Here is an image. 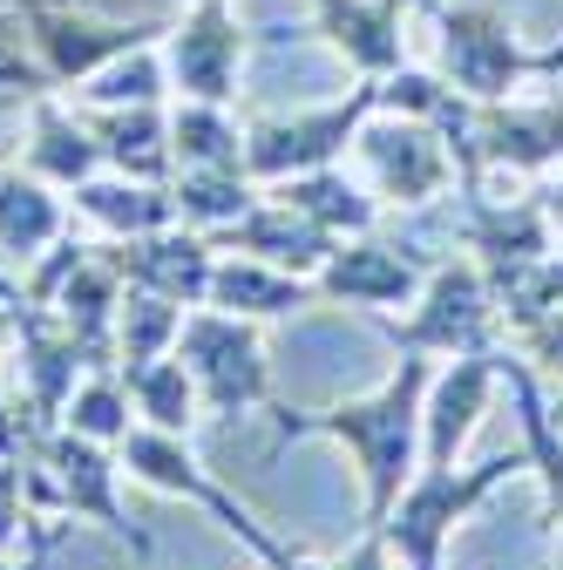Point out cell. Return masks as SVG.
Masks as SVG:
<instances>
[{
	"mask_svg": "<svg viewBox=\"0 0 563 570\" xmlns=\"http://www.w3.org/2000/svg\"><path fill=\"white\" fill-rule=\"evenodd\" d=\"M428 381H435V353H401V367L374 394L333 401L319 414L278 407L271 414V435L278 442H299V435L339 442L346 455H354V469H360V489H367V523L360 530H381L387 510L401 503V489L421 469V401H428Z\"/></svg>",
	"mask_w": 563,
	"mask_h": 570,
	"instance_id": "obj_1",
	"label": "cell"
},
{
	"mask_svg": "<svg viewBox=\"0 0 563 570\" xmlns=\"http://www.w3.org/2000/svg\"><path fill=\"white\" fill-rule=\"evenodd\" d=\"M530 469V455L523 449H496V455H482L475 469H414V482L401 489V503L387 510V523H381V537H387V550L407 563V570H442V557H448V537L496 495L510 475H523Z\"/></svg>",
	"mask_w": 563,
	"mask_h": 570,
	"instance_id": "obj_2",
	"label": "cell"
},
{
	"mask_svg": "<svg viewBox=\"0 0 563 570\" xmlns=\"http://www.w3.org/2000/svg\"><path fill=\"white\" fill-rule=\"evenodd\" d=\"M122 469L136 475V482H144V489H157V495H177V503H190V510H204L210 523H218V530H231L265 570H286L299 550H286V543H278L245 503H238V495L231 489H218V482H210L204 475V462H197V449H190V435H170V428H150V421H136L129 428V435H122Z\"/></svg>",
	"mask_w": 563,
	"mask_h": 570,
	"instance_id": "obj_3",
	"label": "cell"
},
{
	"mask_svg": "<svg viewBox=\"0 0 563 570\" xmlns=\"http://www.w3.org/2000/svg\"><path fill=\"white\" fill-rule=\"evenodd\" d=\"M177 361L197 381V401L210 421H238L251 407H271V361H265V340L258 320L218 313V306H190L184 333H177Z\"/></svg>",
	"mask_w": 563,
	"mask_h": 570,
	"instance_id": "obj_4",
	"label": "cell"
},
{
	"mask_svg": "<svg viewBox=\"0 0 563 570\" xmlns=\"http://www.w3.org/2000/svg\"><path fill=\"white\" fill-rule=\"evenodd\" d=\"M381 333L401 346V353H442V361H455V353H475V346H496V285H488V272L475 258H442L428 265V285L414 293V313L407 320H387L374 313Z\"/></svg>",
	"mask_w": 563,
	"mask_h": 570,
	"instance_id": "obj_5",
	"label": "cell"
},
{
	"mask_svg": "<svg viewBox=\"0 0 563 570\" xmlns=\"http://www.w3.org/2000/svg\"><path fill=\"white\" fill-rule=\"evenodd\" d=\"M34 462H41L48 482H55V510H61V517L102 523L116 543H129V557H150V550H157L150 530L122 510V475H129V469H122V455H116L109 442H89V435H76V428H48V435L34 442Z\"/></svg>",
	"mask_w": 563,
	"mask_h": 570,
	"instance_id": "obj_6",
	"label": "cell"
},
{
	"mask_svg": "<svg viewBox=\"0 0 563 570\" xmlns=\"http://www.w3.org/2000/svg\"><path fill=\"white\" fill-rule=\"evenodd\" d=\"M367 109H381V82H374V89H354L346 102L306 109V116L251 122V129H245V170H251V184H286V177L326 170L346 142H354V129L367 122Z\"/></svg>",
	"mask_w": 563,
	"mask_h": 570,
	"instance_id": "obj_7",
	"label": "cell"
},
{
	"mask_svg": "<svg viewBox=\"0 0 563 570\" xmlns=\"http://www.w3.org/2000/svg\"><path fill=\"white\" fill-rule=\"evenodd\" d=\"M563 48L550 55H530L503 14H488V8H448L442 14V68H448V82L468 96V102H503L523 76H536V68H556Z\"/></svg>",
	"mask_w": 563,
	"mask_h": 570,
	"instance_id": "obj_8",
	"label": "cell"
},
{
	"mask_svg": "<svg viewBox=\"0 0 563 570\" xmlns=\"http://www.w3.org/2000/svg\"><path fill=\"white\" fill-rule=\"evenodd\" d=\"M496 387H503V346H475V353H455L448 367H435L428 401H421V469L462 462V449L482 428Z\"/></svg>",
	"mask_w": 563,
	"mask_h": 570,
	"instance_id": "obj_9",
	"label": "cell"
},
{
	"mask_svg": "<svg viewBox=\"0 0 563 570\" xmlns=\"http://www.w3.org/2000/svg\"><path fill=\"white\" fill-rule=\"evenodd\" d=\"M428 285V265L414 258V245H387L374 232L339 238L333 258L313 272V293L326 306H360V313H387V306H414V293Z\"/></svg>",
	"mask_w": 563,
	"mask_h": 570,
	"instance_id": "obj_10",
	"label": "cell"
},
{
	"mask_svg": "<svg viewBox=\"0 0 563 570\" xmlns=\"http://www.w3.org/2000/svg\"><path fill=\"white\" fill-rule=\"evenodd\" d=\"M164 61H170V82L184 89V102H231L238 68H245V35L225 0H197V14L170 28Z\"/></svg>",
	"mask_w": 563,
	"mask_h": 570,
	"instance_id": "obj_11",
	"label": "cell"
},
{
	"mask_svg": "<svg viewBox=\"0 0 563 570\" xmlns=\"http://www.w3.org/2000/svg\"><path fill=\"white\" fill-rule=\"evenodd\" d=\"M354 150L374 170V190L394 197V204H428V197H442L448 190V170H455L448 164V142L421 122V116L354 129Z\"/></svg>",
	"mask_w": 563,
	"mask_h": 570,
	"instance_id": "obj_12",
	"label": "cell"
},
{
	"mask_svg": "<svg viewBox=\"0 0 563 570\" xmlns=\"http://www.w3.org/2000/svg\"><path fill=\"white\" fill-rule=\"evenodd\" d=\"M109 265L122 272V285H144V293H164L177 306H204L218 245L190 225H164V232H144V238H116Z\"/></svg>",
	"mask_w": 563,
	"mask_h": 570,
	"instance_id": "obj_13",
	"label": "cell"
},
{
	"mask_svg": "<svg viewBox=\"0 0 563 570\" xmlns=\"http://www.w3.org/2000/svg\"><path fill=\"white\" fill-rule=\"evenodd\" d=\"M14 346H21V401L34 407L41 428H61L68 394L89 374V353L61 333L48 306H28V299H14Z\"/></svg>",
	"mask_w": 563,
	"mask_h": 570,
	"instance_id": "obj_14",
	"label": "cell"
},
{
	"mask_svg": "<svg viewBox=\"0 0 563 570\" xmlns=\"http://www.w3.org/2000/svg\"><path fill=\"white\" fill-rule=\"evenodd\" d=\"M21 21H28V41L48 68V82H89L102 61L144 48L157 28H102V21H76L61 0H21Z\"/></svg>",
	"mask_w": 563,
	"mask_h": 570,
	"instance_id": "obj_15",
	"label": "cell"
},
{
	"mask_svg": "<svg viewBox=\"0 0 563 570\" xmlns=\"http://www.w3.org/2000/svg\"><path fill=\"white\" fill-rule=\"evenodd\" d=\"M210 245H218V252H245V258H265V265H278V272H299V278H313L326 258H333V232H319L313 218H299V210L293 204H251L245 210V218L238 225H225L218 238H210Z\"/></svg>",
	"mask_w": 563,
	"mask_h": 570,
	"instance_id": "obj_16",
	"label": "cell"
},
{
	"mask_svg": "<svg viewBox=\"0 0 563 570\" xmlns=\"http://www.w3.org/2000/svg\"><path fill=\"white\" fill-rule=\"evenodd\" d=\"M462 157H468V170H482V164H510V170L563 164V102H543V109L482 102L475 136H462Z\"/></svg>",
	"mask_w": 563,
	"mask_h": 570,
	"instance_id": "obj_17",
	"label": "cell"
},
{
	"mask_svg": "<svg viewBox=\"0 0 563 570\" xmlns=\"http://www.w3.org/2000/svg\"><path fill=\"white\" fill-rule=\"evenodd\" d=\"M550 238H556V232H550V218H543V204H496V197H482V190L468 184L462 245H468V258H475L488 278H503V272L543 258Z\"/></svg>",
	"mask_w": 563,
	"mask_h": 570,
	"instance_id": "obj_18",
	"label": "cell"
},
{
	"mask_svg": "<svg viewBox=\"0 0 563 570\" xmlns=\"http://www.w3.org/2000/svg\"><path fill=\"white\" fill-rule=\"evenodd\" d=\"M116 306H122V272L109 265V252H89L76 272H68V285L55 293L48 313L89 353V367H116Z\"/></svg>",
	"mask_w": 563,
	"mask_h": 570,
	"instance_id": "obj_19",
	"label": "cell"
},
{
	"mask_svg": "<svg viewBox=\"0 0 563 570\" xmlns=\"http://www.w3.org/2000/svg\"><path fill=\"white\" fill-rule=\"evenodd\" d=\"M313 278L299 272H278L265 258H245V252H225L218 265H210V299L204 306H218V313H238V320H286L299 306H313Z\"/></svg>",
	"mask_w": 563,
	"mask_h": 570,
	"instance_id": "obj_20",
	"label": "cell"
},
{
	"mask_svg": "<svg viewBox=\"0 0 563 570\" xmlns=\"http://www.w3.org/2000/svg\"><path fill=\"white\" fill-rule=\"evenodd\" d=\"M319 28L360 76L401 68V0H319Z\"/></svg>",
	"mask_w": 563,
	"mask_h": 570,
	"instance_id": "obj_21",
	"label": "cell"
},
{
	"mask_svg": "<svg viewBox=\"0 0 563 570\" xmlns=\"http://www.w3.org/2000/svg\"><path fill=\"white\" fill-rule=\"evenodd\" d=\"M503 394L516 407V428H523V455H530V475L543 482V503L550 517H563V435L550 421V401H543V381L523 353H503Z\"/></svg>",
	"mask_w": 563,
	"mask_h": 570,
	"instance_id": "obj_22",
	"label": "cell"
},
{
	"mask_svg": "<svg viewBox=\"0 0 563 570\" xmlns=\"http://www.w3.org/2000/svg\"><path fill=\"white\" fill-rule=\"evenodd\" d=\"M76 210L96 225V232H109V238H144V232H164V225H177V197L164 190V184H144V177H89V184H76Z\"/></svg>",
	"mask_w": 563,
	"mask_h": 570,
	"instance_id": "obj_23",
	"label": "cell"
},
{
	"mask_svg": "<svg viewBox=\"0 0 563 570\" xmlns=\"http://www.w3.org/2000/svg\"><path fill=\"white\" fill-rule=\"evenodd\" d=\"M89 136L102 142V164L122 170V177H144V184H164L177 150H170V122L157 116V102H136V109H96Z\"/></svg>",
	"mask_w": 563,
	"mask_h": 570,
	"instance_id": "obj_24",
	"label": "cell"
},
{
	"mask_svg": "<svg viewBox=\"0 0 563 570\" xmlns=\"http://www.w3.org/2000/svg\"><path fill=\"white\" fill-rule=\"evenodd\" d=\"M102 170V142L89 136V122H76L61 102H34V136H28V177H41L48 190H76Z\"/></svg>",
	"mask_w": 563,
	"mask_h": 570,
	"instance_id": "obj_25",
	"label": "cell"
},
{
	"mask_svg": "<svg viewBox=\"0 0 563 570\" xmlns=\"http://www.w3.org/2000/svg\"><path fill=\"white\" fill-rule=\"evenodd\" d=\"M271 197L293 204L299 218H313V225L333 232V238H360V232H374V218H381L374 197L346 177V170H333V164H326V170H306V177H286Z\"/></svg>",
	"mask_w": 563,
	"mask_h": 570,
	"instance_id": "obj_26",
	"label": "cell"
},
{
	"mask_svg": "<svg viewBox=\"0 0 563 570\" xmlns=\"http://www.w3.org/2000/svg\"><path fill=\"white\" fill-rule=\"evenodd\" d=\"M122 387L136 401V421H150V428H170V435H190L204 401H197V381L190 367L177 361V353H157V361H129L122 367Z\"/></svg>",
	"mask_w": 563,
	"mask_h": 570,
	"instance_id": "obj_27",
	"label": "cell"
},
{
	"mask_svg": "<svg viewBox=\"0 0 563 570\" xmlns=\"http://www.w3.org/2000/svg\"><path fill=\"white\" fill-rule=\"evenodd\" d=\"M61 204L48 197L41 177H21V170H0V252L8 258H41L55 238H61Z\"/></svg>",
	"mask_w": 563,
	"mask_h": 570,
	"instance_id": "obj_28",
	"label": "cell"
},
{
	"mask_svg": "<svg viewBox=\"0 0 563 570\" xmlns=\"http://www.w3.org/2000/svg\"><path fill=\"white\" fill-rule=\"evenodd\" d=\"M61 517H41L34 495H28V455H0V557H21V563H48V550L61 543Z\"/></svg>",
	"mask_w": 563,
	"mask_h": 570,
	"instance_id": "obj_29",
	"label": "cell"
},
{
	"mask_svg": "<svg viewBox=\"0 0 563 570\" xmlns=\"http://www.w3.org/2000/svg\"><path fill=\"white\" fill-rule=\"evenodd\" d=\"M170 197H177V225L218 238L225 225H238L245 210L258 204V184L245 170H177Z\"/></svg>",
	"mask_w": 563,
	"mask_h": 570,
	"instance_id": "obj_30",
	"label": "cell"
},
{
	"mask_svg": "<svg viewBox=\"0 0 563 570\" xmlns=\"http://www.w3.org/2000/svg\"><path fill=\"white\" fill-rule=\"evenodd\" d=\"M170 150L184 170H245V136L225 116V102H184L170 116Z\"/></svg>",
	"mask_w": 563,
	"mask_h": 570,
	"instance_id": "obj_31",
	"label": "cell"
},
{
	"mask_svg": "<svg viewBox=\"0 0 563 570\" xmlns=\"http://www.w3.org/2000/svg\"><path fill=\"white\" fill-rule=\"evenodd\" d=\"M184 313H190V306H177V299H164V293L122 285V306H116V367H129V361H157V353H177Z\"/></svg>",
	"mask_w": 563,
	"mask_h": 570,
	"instance_id": "obj_32",
	"label": "cell"
},
{
	"mask_svg": "<svg viewBox=\"0 0 563 570\" xmlns=\"http://www.w3.org/2000/svg\"><path fill=\"white\" fill-rule=\"evenodd\" d=\"M61 428H76V435H89V442L122 449V435L136 428V401H129V387H122V367H89L82 387L68 394Z\"/></svg>",
	"mask_w": 563,
	"mask_h": 570,
	"instance_id": "obj_33",
	"label": "cell"
},
{
	"mask_svg": "<svg viewBox=\"0 0 563 570\" xmlns=\"http://www.w3.org/2000/svg\"><path fill=\"white\" fill-rule=\"evenodd\" d=\"M488 285H496V313H503V326L516 340V333H530L536 320H550L563 306V258L543 252V258H530V265H516L503 278H488Z\"/></svg>",
	"mask_w": 563,
	"mask_h": 570,
	"instance_id": "obj_34",
	"label": "cell"
},
{
	"mask_svg": "<svg viewBox=\"0 0 563 570\" xmlns=\"http://www.w3.org/2000/svg\"><path fill=\"white\" fill-rule=\"evenodd\" d=\"M82 96H89L96 109H136V102H157V96H164V61H157V48L144 41V48H129V55L102 61L96 76L82 82Z\"/></svg>",
	"mask_w": 563,
	"mask_h": 570,
	"instance_id": "obj_35",
	"label": "cell"
},
{
	"mask_svg": "<svg viewBox=\"0 0 563 570\" xmlns=\"http://www.w3.org/2000/svg\"><path fill=\"white\" fill-rule=\"evenodd\" d=\"M55 82H48V68L28 41V21H0V109H14V102H41Z\"/></svg>",
	"mask_w": 563,
	"mask_h": 570,
	"instance_id": "obj_36",
	"label": "cell"
},
{
	"mask_svg": "<svg viewBox=\"0 0 563 570\" xmlns=\"http://www.w3.org/2000/svg\"><path fill=\"white\" fill-rule=\"evenodd\" d=\"M89 252H96V245H82V238H68V232H61V238L48 245V258H41V265L28 272V285H21L14 299H28V306H55V293L68 285V272H76V265H82Z\"/></svg>",
	"mask_w": 563,
	"mask_h": 570,
	"instance_id": "obj_37",
	"label": "cell"
},
{
	"mask_svg": "<svg viewBox=\"0 0 563 570\" xmlns=\"http://www.w3.org/2000/svg\"><path fill=\"white\" fill-rule=\"evenodd\" d=\"M516 346H523V361L536 367V381H550L556 401H563V306L550 320H536L530 333H516Z\"/></svg>",
	"mask_w": 563,
	"mask_h": 570,
	"instance_id": "obj_38",
	"label": "cell"
},
{
	"mask_svg": "<svg viewBox=\"0 0 563 570\" xmlns=\"http://www.w3.org/2000/svg\"><path fill=\"white\" fill-rule=\"evenodd\" d=\"M543 218H550V232L563 238V184H550V190H543Z\"/></svg>",
	"mask_w": 563,
	"mask_h": 570,
	"instance_id": "obj_39",
	"label": "cell"
},
{
	"mask_svg": "<svg viewBox=\"0 0 563 570\" xmlns=\"http://www.w3.org/2000/svg\"><path fill=\"white\" fill-rule=\"evenodd\" d=\"M14 346V313H0V353Z\"/></svg>",
	"mask_w": 563,
	"mask_h": 570,
	"instance_id": "obj_40",
	"label": "cell"
},
{
	"mask_svg": "<svg viewBox=\"0 0 563 570\" xmlns=\"http://www.w3.org/2000/svg\"><path fill=\"white\" fill-rule=\"evenodd\" d=\"M0 570H34V563H21V557H0Z\"/></svg>",
	"mask_w": 563,
	"mask_h": 570,
	"instance_id": "obj_41",
	"label": "cell"
},
{
	"mask_svg": "<svg viewBox=\"0 0 563 570\" xmlns=\"http://www.w3.org/2000/svg\"><path fill=\"white\" fill-rule=\"evenodd\" d=\"M286 570H326V563H306V557H293V563H286Z\"/></svg>",
	"mask_w": 563,
	"mask_h": 570,
	"instance_id": "obj_42",
	"label": "cell"
},
{
	"mask_svg": "<svg viewBox=\"0 0 563 570\" xmlns=\"http://www.w3.org/2000/svg\"><path fill=\"white\" fill-rule=\"evenodd\" d=\"M550 570H563V537H556V563H550Z\"/></svg>",
	"mask_w": 563,
	"mask_h": 570,
	"instance_id": "obj_43",
	"label": "cell"
}]
</instances>
